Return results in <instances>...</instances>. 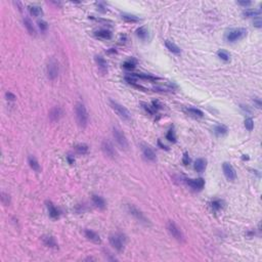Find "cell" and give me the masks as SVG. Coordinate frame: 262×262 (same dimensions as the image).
I'll list each match as a JSON object with an SVG mask.
<instances>
[{"instance_id":"5","label":"cell","mask_w":262,"mask_h":262,"mask_svg":"<svg viewBox=\"0 0 262 262\" xmlns=\"http://www.w3.org/2000/svg\"><path fill=\"white\" fill-rule=\"evenodd\" d=\"M167 229L175 240H177L178 242H184V236H183L182 231L180 230V228L177 226L173 221H169V222L167 223Z\"/></svg>"},{"instance_id":"40","label":"cell","mask_w":262,"mask_h":262,"mask_svg":"<svg viewBox=\"0 0 262 262\" xmlns=\"http://www.w3.org/2000/svg\"><path fill=\"white\" fill-rule=\"evenodd\" d=\"M161 107H162V106L160 105L159 102H153V103H152V107H153V109L155 110V111L161 109Z\"/></svg>"},{"instance_id":"42","label":"cell","mask_w":262,"mask_h":262,"mask_svg":"<svg viewBox=\"0 0 262 262\" xmlns=\"http://www.w3.org/2000/svg\"><path fill=\"white\" fill-rule=\"evenodd\" d=\"M240 5H243V6H249L251 4V2L250 1H238V2Z\"/></svg>"},{"instance_id":"9","label":"cell","mask_w":262,"mask_h":262,"mask_svg":"<svg viewBox=\"0 0 262 262\" xmlns=\"http://www.w3.org/2000/svg\"><path fill=\"white\" fill-rule=\"evenodd\" d=\"M127 209H128L129 213L132 215V216L135 217L137 220L142 221V222H143V223H147V221H149V220H147L146 218V216L143 215V213L140 210L137 209L136 207H134L133 205H128V206H127Z\"/></svg>"},{"instance_id":"29","label":"cell","mask_w":262,"mask_h":262,"mask_svg":"<svg viewBox=\"0 0 262 262\" xmlns=\"http://www.w3.org/2000/svg\"><path fill=\"white\" fill-rule=\"evenodd\" d=\"M136 35L139 37L140 39H146V37H147V31L146 30V28H139V29H137V31H136Z\"/></svg>"},{"instance_id":"16","label":"cell","mask_w":262,"mask_h":262,"mask_svg":"<svg viewBox=\"0 0 262 262\" xmlns=\"http://www.w3.org/2000/svg\"><path fill=\"white\" fill-rule=\"evenodd\" d=\"M24 25L26 27L27 31L30 33V35H36V29L34 25H33V23L31 22V20L28 19V18H25L24 19Z\"/></svg>"},{"instance_id":"28","label":"cell","mask_w":262,"mask_h":262,"mask_svg":"<svg viewBox=\"0 0 262 262\" xmlns=\"http://www.w3.org/2000/svg\"><path fill=\"white\" fill-rule=\"evenodd\" d=\"M215 133H216L218 136L224 135V134H226V133H227V128H226V126H224V125H218L216 128H215Z\"/></svg>"},{"instance_id":"27","label":"cell","mask_w":262,"mask_h":262,"mask_svg":"<svg viewBox=\"0 0 262 262\" xmlns=\"http://www.w3.org/2000/svg\"><path fill=\"white\" fill-rule=\"evenodd\" d=\"M75 150L77 151V153L82 154L83 155V154H86L87 152H88V146L84 143H80V144H77V146H75Z\"/></svg>"},{"instance_id":"41","label":"cell","mask_w":262,"mask_h":262,"mask_svg":"<svg viewBox=\"0 0 262 262\" xmlns=\"http://www.w3.org/2000/svg\"><path fill=\"white\" fill-rule=\"evenodd\" d=\"M5 95H6V97H7V99H9V100H15L16 98L15 95L11 92H6Z\"/></svg>"},{"instance_id":"18","label":"cell","mask_w":262,"mask_h":262,"mask_svg":"<svg viewBox=\"0 0 262 262\" xmlns=\"http://www.w3.org/2000/svg\"><path fill=\"white\" fill-rule=\"evenodd\" d=\"M207 166V161L205 159H198L194 163V169H196L198 172H203L206 169Z\"/></svg>"},{"instance_id":"21","label":"cell","mask_w":262,"mask_h":262,"mask_svg":"<svg viewBox=\"0 0 262 262\" xmlns=\"http://www.w3.org/2000/svg\"><path fill=\"white\" fill-rule=\"evenodd\" d=\"M165 45H166V47L169 49L172 53H175V55H179V53H180V48L176 44H174L173 42L169 41V40H166Z\"/></svg>"},{"instance_id":"35","label":"cell","mask_w":262,"mask_h":262,"mask_svg":"<svg viewBox=\"0 0 262 262\" xmlns=\"http://www.w3.org/2000/svg\"><path fill=\"white\" fill-rule=\"evenodd\" d=\"M1 200H2V203L5 205V206H8L9 203H11V198L7 194L5 193H1Z\"/></svg>"},{"instance_id":"39","label":"cell","mask_w":262,"mask_h":262,"mask_svg":"<svg viewBox=\"0 0 262 262\" xmlns=\"http://www.w3.org/2000/svg\"><path fill=\"white\" fill-rule=\"evenodd\" d=\"M143 107H144V110H146V112H149L150 114H152V115H153V114H155V112H156V111L154 110L153 107H151V106H147V105H143Z\"/></svg>"},{"instance_id":"4","label":"cell","mask_w":262,"mask_h":262,"mask_svg":"<svg viewBox=\"0 0 262 262\" xmlns=\"http://www.w3.org/2000/svg\"><path fill=\"white\" fill-rule=\"evenodd\" d=\"M110 103H111V107H112V109L115 111V112L117 113V115H118L120 118H122L123 120H129L130 119V113L125 107L121 106L120 103L114 102V100H111Z\"/></svg>"},{"instance_id":"22","label":"cell","mask_w":262,"mask_h":262,"mask_svg":"<svg viewBox=\"0 0 262 262\" xmlns=\"http://www.w3.org/2000/svg\"><path fill=\"white\" fill-rule=\"evenodd\" d=\"M29 11L33 16H39L42 15V9L37 5H31L29 6Z\"/></svg>"},{"instance_id":"23","label":"cell","mask_w":262,"mask_h":262,"mask_svg":"<svg viewBox=\"0 0 262 262\" xmlns=\"http://www.w3.org/2000/svg\"><path fill=\"white\" fill-rule=\"evenodd\" d=\"M28 161H29L30 167H31L34 171H36V172H38V171L40 170V166H39V164H38V162H37V160L35 159V158L32 157V156L29 157Z\"/></svg>"},{"instance_id":"12","label":"cell","mask_w":262,"mask_h":262,"mask_svg":"<svg viewBox=\"0 0 262 262\" xmlns=\"http://www.w3.org/2000/svg\"><path fill=\"white\" fill-rule=\"evenodd\" d=\"M142 150L143 156L146 157V159H147L149 161L156 160V154L149 146H146V144H142Z\"/></svg>"},{"instance_id":"34","label":"cell","mask_w":262,"mask_h":262,"mask_svg":"<svg viewBox=\"0 0 262 262\" xmlns=\"http://www.w3.org/2000/svg\"><path fill=\"white\" fill-rule=\"evenodd\" d=\"M245 127H246V128L249 130V131H251L252 129L254 128V122H253V120H252L251 118H248V119L245 120Z\"/></svg>"},{"instance_id":"36","label":"cell","mask_w":262,"mask_h":262,"mask_svg":"<svg viewBox=\"0 0 262 262\" xmlns=\"http://www.w3.org/2000/svg\"><path fill=\"white\" fill-rule=\"evenodd\" d=\"M167 139L169 140V142H176V136H175V133H174V131L171 129L168 131L167 133Z\"/></svg>"},{"instance_id":"1","label":"cell","mask_w":262,"mask_h":262,"mask_svg":"<svg viewBox=\"0 0 262 262\" xmlns=\"http://www.w3.org/2000/svg\"><path fill=\"white\" fill-rule=\"evenodd\" d=\"M75 112H76V118L77 122H78L79 126L82 128H85L88 123V114H87L86 107L83 103H77L75 107Z\"/></svg>"},{"instance_id":"25","label":"cell","mask_w":262,"mask_h":262,"mask_svg":"<svg viewBox=\"0 0 262 262\" xmlns=\"http://www.w3.org/2000/svg\"><path fill=\"white\" fill-rule=\"evenodd\" d=\"M122 19L124 21L131 22V23H136V22L140 21L139 18H137V16L133 15H128V13H124V15H122Z\"/></svg>"},{"instance_id":"44","label":"cell","mask_w":262,"mask_h":262,"mask_svg":"<svg viewBox=\"0 0 262 262\" xmlns=\"http://www.w3.org/2000/svg\"><path fill=\"white\" fill-rule=\"evenodd\" d=\"M254 103H256V105H257V107H261V102H260L259 99L255 98V99H254Z\"/></svg>"},{"instance_id":"8","label":"cell","mask_w":262,"mask_h":262,"mask_svg":"<svg viewBox=\"0 0 262 262\" xmlns=\"http://www.w3.org/2000/svg\"><path fill=\"white\" fill-rule=\"evenodd\" d=\"M102 150H103V152L105 153V155H107L110 158H115L117 155L115 147H114L112 142H109V140H103L102 142Z\"/></svg>"},{"instance_id":"20","label":"cell","mask_w":262,"mask_h":262,"mask_svg":"<svg viewBox=\"0 0 262 262\" xmlns=\"http://www.w3.org/2000/svg\"><path fill=\"white\" fill-rule=\"evenodd\" d=\"M42 240H43V243H44L47 247H50V248H58V244H56L55 240V238H53L52 237H50V236H44V237L42 238Z\"/></svg>"},{"instance_id":"30","label":"cell","mask_w":262,"mask_h":262,"mask_svg":"<svg viewBox=\"0 0 262 262\" xmlns=\"http://www.w3.org/2000/svg\"><path fill=\"white\" fill-rule=\"evenodd\" d=\"M135 60L134 59H128V60H126L125 63H123V67L125 69L127 70H131V69H133L134 67H135Z\"/></svg>"},{"instance_id":"43","label":"cell","mask_w":262,"mask_h":262,"mask_svg":"<svg viewBox=\"0 0 262 262\" xmlns=\"http://www.w3.org/2000/svg\"><path fill=\"white\" fill-rule=\"evenodd\" d=\"M261 24H262V23H261V21H260V19H258L257 21L254 22V26L257 27V28H261Z\"/></svg>"},{"instance_id":"13","label":"cell","mask_w":262,"mask_h":262,"mask_svg":"<svg viewBox=\"0 0 262 262\" xmlns=\"http://www.w3.org/2000/svg\"><path fill=\"white\" fill-rule=\"evenodd\" d=\"M62 116H63V110L59 107H55L49 113V118L51 121H58L60 119Z\"/></svg>"},{"instance_id":"15","label":"cell","mask_w":262,"mask_h":262,"mask_svg":"<svg viewBox=\"0 0 262 262\" xmlns=\"http://www.w3.org/2000/svg\"><path fill=\"white\" fill-rule=\"evenodd\" d=\"M94 35L97 37V38L103 39V40H109L112 38V33L109 30H99V31H96L94 33Z\"/></svg>"},{"instance_id":"3","label":"cell","mask_w":262,"mask_h":262,"mask_svg":"<svg viewBox=\"0 0 262 262\" xmlns=\"http://www.w3.org/2000/svg\"><path fill=\"white\" fill-rule=\"evenodd\" d=\"M113 135L115 137L117 143L121 146V149L127 150V147H128V140H127L123 131L120 128H118V127H113Z\"/></svg>"},{"instance_id":"7","label":"cell","mask_w":262,"mask_h":262,"mask_svg":"<svg viewBox=\"0 0 262 262\" xmlns=\"http://www.w3.org/2000/svg\"><path fill=\"white\" fill-rule=\"evenodd\" d=\"M109 240H110L111 245H112L116 250H118V251L123 250L125 238H124L122 234H112V236H110Z\"/></svg>"},{"instance_id":"19","label":"cell","mask_w":262,"mask_h":262,"mask_svg":"<svg viewBox=\"0 0 262 262\" xmlns=\"http://www.w3.org/2000/svg\"><path fill=\"white\" fill-rule=\"evenodd\" d=\"M92 202L96 207H98L99 209H105L106 208V202L102 197L95 196L94 194V196H92Z\"/></svg>"},{"instance_id":"37","label":"cell","mask_w":262,"mask_h":262,"mask_svg":"<svg viewBox=\"0 0 262 262\" xmlns=\"http://www.w3.org/2000/svg\"><path fill=\"white\" fill-rule=\"evenodd\" d=\"M38 25H39V28L41 29V31H45L46 29H47V23L44 22V21H40L38 23Z\"/></svg>"},{"instance_id":"10","label":"cell","mask_w":262,"mask_h":262,"mask_svg":"<svg viewBox=\"0 0 262 262\" xmlns=\"http://www.w3.org/2000/svg\"><path fill=\"white\" fill-rule=\"evenodd\" d=\"M223 173H224V175H225V177L228 179V180H230V181H234V180H236L237 178V173H236V170L234 169V167L230 165L229 163H223Z\"/></svg>"},{"instance_id":"26","label":"cell","mask_w":262,"mask_h":262,"mask_svg":"<svg viewBox=\"0 0 262 262\" xmlns=\"http://www.w3.org/2000/svg\"><path fill=\"white\" fill-rule=\"evenodd\" d=\"M187 112H189L191 116H194V117H199V118H202L204 116L203 112L199 109H196V107H190V109H187Z\"/></svg>"},{"instance_id":"31","label":"cell","mask_w":262,"mask_h":262,"mask_svg":"<svg viewBox=\"0 0 262 262\" xmlns=\"http://www.w3.org/2000/svg\"><path fill=\"white\" fill-rule=\"evenodd\" d=\"M260 15V11H253V9H248L244 11V15L249 18V16H256Z\"/></svg>"},{"instance_id":"32","label":"cell","mask_w":262,"mask_h":262,"mask_svg":"<svg viewBox=\"0 0 262 262\" xmlns=\"http://www.w3.org/2000/svg\"><path fill=\"white\" fill-rule=\"evenodd\" d=\"M211 206H212V209L214 211H218L222 208V202H221L220 200H215L212 202V204H211Z\"/></svg>"},{"instance_id":"14","label":"cell","mask_w":262,"mask_h":262,"mask_svg":"<svg viewBox=\"0 0 262 262\" xmlns=\"http://www.w3.org/2000/svg\"><path fill=\"white\" fill-rule=\"evenodd\" d=\"M95 62H96V63H97V66H98V69H99L103 73H106V72L107 71V62L105 60V59L103 58V56L96 55V56H95Z\"/></svg>"},{"instance_id":"17","label":"cell","mask_w":262,"mask_h":262,"mask_svg":"<svg viewBox=\"0 0 262 262\" xmlns=\"http://www.w3.org/2000/svg\"><path fill=\"white\" fill-rule=\"evenodd\" d=\"M85 236H86L87 238H88V240L94 242V243H97V244L100 243L99 236L96 233H94V231H92V230H90V229H86L85 230Z\"/></svg>"},{"instance_id":"2","label":"cell","mask_w":262,"mask_h":262,"mask_svg":"<svg viewBox=\"0 0 262 262\" xmlns=\"http://www.w3.org/2000/svg\"><path fill=\"white\" fill-rule=\"evenodd\" d=\"M247 35V30L244 28H237L233 29L230 31H228L225 35V38L227 41L229 42H234L238 41L240 39H243L245 36Z\"/></svg>"},{"instance_id":"6","label":"cell","mask_w":262,"mask_h":262,"mask_svg":"<svg viewBox=\"0 0 262 262\" xmlns=\"http://www.w3.org/2000/svg\"><path fill=\"white\" fill-rule=\"evenodd\" d=\"M47 77L50 80H55L59 75V63L55 59H51L47 63Z\"/></svg>"},{"instance_id":"38","label":"cell","mask_w":262,"mask_h":262,"mask_svg":"<svg viewBox=\"0 0 262 262\" xmlns=\"http://www.w3.org/2000/svg\"><path fill=\"white\" fill-rule=\"evenodd\" d=\"M182 162H183L184 165H189V164L190 163V158L189 157V155H187V154H184V155H183Z\"/></svg>"},{"instance_id":"11","label":"cell","mask_w":262,"mask_h":262,"mask_svg":"<svg viewBox=\"0 0 262 262\" xmlns=\"http://www.w3.org/2000/svg\"><path fill=\"white\" fill-rule=\"evenodd\" d=\"M186 182L187 186L193 187L194 190H202L205 186V180L203 178H197V179H186Z\"/></svg>"},{"instance_id":"24","label":"cell","mask_w":262,"mask_h":262,"mask_svg":"<svg viewBox=\"0 0 262 262\" xmlns=\"http://www.w3.org/2000/svg\"><path fill=\"white\" fill-rule=\"evenodd\" d=\"M47 208L49 211V215L52 218H58L59 217V210L53 206L51 203H47Z\"/></svg>"},{"instance_id":"33","label":"cell","mask_w":262,"mask_h":262,"mask_svg":"<svg viewBox=\"0 0 262 262\" xmlns=\"http://www.w3.org/2000/svg\"><path fill=\"white\" fill-rule=\"evenodd\" d=\"M217 55L221 59L225 60V62H228V60H229V55H228L226 51H224V50H219V51L217 52Z\"/></svg>"}]
</instances>
